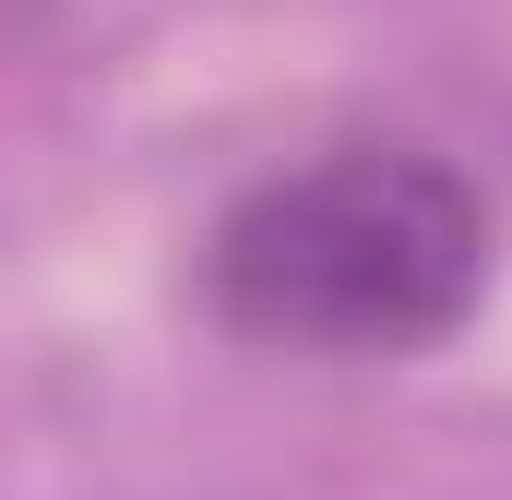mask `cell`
<instances>
[{
    "instance_id": "cell-1",
    "label": "cell",
    "mask_w": 512,
    "mask_h": 500,
    "mask_svg": "<svg viewBox=\"0 0 512 500\" xmlns=\"http://www.w3.org/2000/svg\"><path fill=\"white\" fill-rule=\"evenodd\" d=\"M489 274H501L489 191L393 131L262 167L191 250L203 310L239 346L286 358H429L489 310Z\"/></svg>"
}]
</instances>
